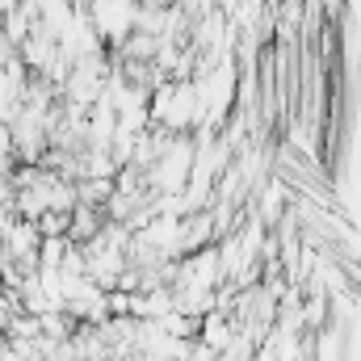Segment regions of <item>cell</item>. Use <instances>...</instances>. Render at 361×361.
<instances>
[{
    "label": "cell",
    "mask_w": 361,
    "mask_h": 361,
    "mask_svg": "<svg viewBox=\"0 0 361 361\" xmlns=\"http://www.w3.org/2000/svg\"><path fill=\"white\" fill-rule=\"evenodd\" d=\"M105 223H109V210H105V206L80 202V206L72 210V240H76V244H89L92 235H101Z\"/></svg>",
    "instance_id": "cell-1"
},
{
    "label": "cell",
    "mask_w": 361,
    "mask_h": 361,
    "mask_svg": "<svg viewBox=\"0 0 361 361\" xmlns=\"http://www.w3.org/2000/svg\"><path fill=\"white\" fill-rule=\"evenodd\" d=\"M42 235H72V210H47L38 219Z\"/></svg>",
    "instance_id": "cell-2"
}]
</instances>
